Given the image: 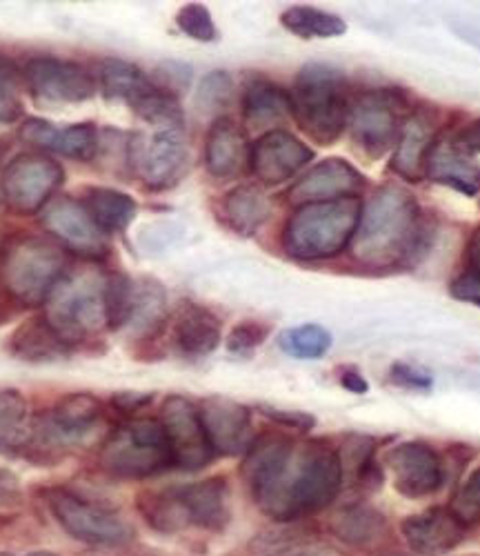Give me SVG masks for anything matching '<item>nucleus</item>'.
I'll return each mask as SVG.
<instances>
[{
  "instance_id": "f257e3e1",
  "label": "nucleus",
  "mask_w": 480,
  "mask_h": 556,
  "mask_svg": "<svg viewBox=\"0 0 480 556\" xmlns=\"http://www.w3.org/2000/svg\"><path fill=\"white\" fill-rule=\"evenodd\" d=\"M243 456L240 477L261 513L278 523L323 513L345 483L339 447L323 439L294 441L267 432L256 437Z\"/></svg>"
},
{
  "instance_id": "f03ea898",
  "label": "nucleus",
  "mask_w": 480,
  "mask_h": 556,
  "mask_svg": "<svg viewBox=\"0 0 480 556\" xmlns=\"http://www.w3.org/2000/svg\"><path fill=\"white\" fill-rule=\"evenodd\" d=\"M427 239L429 227L416 197L403 185L388 182L363 205L350 250L367 269H394L420 256Z\"/></svg>"
},
{
  "instance_id": "7ed1b4c3",
  "label": "nucleus",
  "mask_w": 480,
  "mask_h": 556,
  "mask_svg": "<svg viewBox=\"0 0 480 556\" xmlns=\"http://www.w3.org/2000/svg\"><path fill=\"white\" fill-rule=\"evenodd\" d=\"M292 116L301 131L316 146H333L343 136L352 91L343 72L325 63H307L290 91Z\"/></svg>"
},
{
  "instance_id": "20e7f679",
  "label": "nucleus",
  "mask_w": 480,
  "mask_h": 556,
  "mask_svg": "<svg viewBox=\"0 0 480 556\" xmlns=\"http://www.w3.org/2000/svg\"><path fill=\"white\" fill-rule=\"evenodd\" d=\"M67 274V252L52 239L14 235L0 245V288L23 307H40Z\"/></svg>"
},
{
  "instance_id": "39448f33",
  "label": "nucleus",
  "mask_w": 480,
  "mask_h": 556,
  "mask_svg": "<svg viewBox=\"0 0 480 556\" xmlns=\"http://www.w3.org/2000/svg\"><path fill=\"white\" fill-rule=\"evenodd\" d=\"M363 203L341 199L296 207L282 231V248L296 261H327L343 254L361 223Z\"/></svg>"
},
{
  "instance_id": "423d86ee",
  "label": "nucleus",
  "mask_w": 480,
  "mask_h": 556,
  "mask_svg": "<svg viewBox=\"0 0 480 556\" xmlns=\"http://www.w3.org/2000/svg\"><path fill=\"white\" fill-rule=\"evenodd\" d=\"M42 316L70 348L99 339L108 330L105 274L93 269L67 271L47 296Z\"/></svg>"
},
{
  "instance_id": "0eeeda50",
  "label": "nucleus",
  "mask_w": 480,
  "mask_h": 556,
  "mask_svg": "<svg viewBox=\"0 0 480 556\" xmlns=\"http://www.w3.org/2000/svg\"><path fill=\"white\" fill-rule=\"evenodd\" d=\"M99 468L123 481L152 479L174 470V456L159 416H136L110 430L99 450Z\"/></svg>"
},
{
  "instance_id": "6e6552de",
  "label": "nucleus",
  "mask_w": 480,
  "mask_h": 556,
  "mask_svg": "<svg viewBox=\"0 0 480 556\" xmlns=\"http://www.w3.org/2000/svg\"><path fill=\"white\" fill-rule=\"evenodd\" d=\"M105 424V405L91 394L63 396L52 409L34 416L31 441L25 452L38 463H56L72 447L99 437Z\"/></svg>"
},
{
  "instance_id": "1a4fd4ad",
  "label": "nucleus",
  "mask_w": 480,
  "mask_h": 556,
  "mask_svg": "<svg viewBox=\"0 0 480 556\" xmlns=\"http://www.w3.org/2000/svg\"><path fill=\"white\" fill-rule=\"evenodd\" d=\"M56 523L76 541L91 547H125L134 543L136 528L116 507L83 496L72 488H45L40 492Z\"/></svg>"
},
{
  "instance_id": "9d476101",
  "label": "nucleus",
  "mask_w": 480,
  "mask_h": 556,
  "mask_svg": "<svg viewBox=\"0 0 480 556\" xmlns=\"http://www.w3.org/2000/svg\"><path fill=\"white\" fill-rule=\"evenodd\" d=\"M409 116L407 101L396 89L365 91L352 101L350 134L354 148L369 161H378L396 148L403 123Z\"/></svg>"
},
{
  "instance_id": "9b49d317",
  "label": "nucleus",
  "mask_w": 480,
  "mask_h": 556,
  "mask_svg": "<svg viewBox=\"0 0 480 556\" xmlns=\"http://www.w3.org/2000/svg\"><path fill=\"white\" fill-rule=\"evenodd\" d=\"M163 513L174 534L189 528L223 532L229 526V483L210 477L197 483L163 488Z\"/></svg>"
},
{
  "instance_id": "f8f14e48",
  "label": "nucleus",
  "mask_w": 480,
  "mask_h": 556,
  "mask_svg": "<svg viewBox=\"0 0 480 556\" xmlns=\"http://www.w3.org/2000/svg\"><path fill=\"white\" fill-rule=\"evenodd\" d=\"M191 150L182 129H156L150 138L134 136L131 169L150 192H165L187 176Z\"/></svg>"
},
{
  "instance_id": "ddd939ff",
  "label": "nucleus",
  "mask_w": 480,
  "mask_h": 556,
  "mask_svg": "<svg viewBox=\"0 0 480 556\" xmlns=\"http://www.w3.org/2000/svg\"><path fill=\"white\" fill-rule=\"evenodd\" d=\"M65 169L52 156L25 152L18 154L3 174V199L12 212L40 214L63 188Z\"/></svg>"
},
{
  "instance_id": "4468645a",
  "label": "nucleus",
  "mask_w": 480,
  "mask_h": 556,
  "mask_svg": "<svg viewBox=\"0 0 480 556\" xmlns=\"http://www.w3.org/2000/svg\"><path fill=\"white\" fill-rule=\"evenodd\" d=\"M40 225L65 252L99 261L110 254L108 231L93 220L83 201L59 197L40 212Z\"/></svg>"
},
{
  "instance_id": "2eb2a0df",
  "label": "nucleus",
  "mask_w": 480,
  "mask_h": 556,
  "mask_svg": "<svg viewBox=\"0 0 480 556\" xmlns=\"http://www.w3.org/2000/svg\"><path fill=\"white\" fill-rule=\"evenodd\" d=\"M159 421L165 430L176 470L199 472L214 460L216 454L205 434L197 403L180 394H172L161 405Z\"/></svg>"
},
{
  "instance_id": "dca6fc26",
  "label": "nucleus",
  "mask_w": 480,
  "mask_h": 556,
  "mask_svg": "<svg viewBox=\"0 0 480 556\" xmlns=\"http://www.w3.org/2000/svg\"><path fill=\"white\" fill-rule=\"evenodd\" d=\"M29 94L47 105L87 103L99 91V80L80 63L61 59H31L23 70Z\"/></svg>"
},
{
  "instance_id": "f3484780",
  "label": "nucleus",
  "mask_w": 480,
  "mask_h": 556,
  "mask_svg": "<svg viewBox=\"0 0 480 556\" xmlns=\"http://www.w3.org/2000/svg\"><path fill=\"white\" fill-rule=\"evenodd\" d=\"M394 488L405 498H425L441 490L445 468L439 452L422 441H405L386 456Z\"/></svg>"
},
{
  "instance_id": "a211bd4d",
  "label": "nucleus",
  "mask_w": 480,
  "mask_h": 556,
  "mask_svg": "<svg viewBox=\"0 0 480 556\" xmlns=\"http://www.w3.org/2000/svg\"><path fill=\"white\" fill-rule=\"evenodd\" d=\"M312 161L314 150L299 136L287 129H274L263 134L252 146L250 169L263 185L274 188V185L292 180Z\"/></svg>"
},
{
  "instance_id": "6ab92c4d",
  "label": "nucleus",
  "mask_w": 480,
  "mask_h": 556,
  "mask_svg": "<svg viewBox=\"0 0 480 556\" xmlns=\"http://www.w3.org/2000/svg\"><path fill=\"white\" fill-rule=\"evenodd\" d=\"M199 414L216 456H240L254 443L250 407L225 396H207L199 403Z\"/></svg>"
},
{
  "instance_id": "aec40b11",
  "label": "nucleus",
  "mask_w": 480,
  "mask_h": 556,
  "mask_svg": "<svg viewBox=\"0 0 480 556\" xmlns=\"http://www.w3.org/2000/svg\"><path fill=\"white\" fill-rule=\"evenodd\" d=\"M365 188V176L345 159H325L314 165L287 192V201L294 207L312 203H329L341 199H356Z\"/></svg>"
},
{
  "instance_id": "412c9836",
  "label": "nucleus",
  "mask_w": 480,
  "mask_h": 556,
  "mask_svg": "<svg viewBox=\"0 0 480 556\" xmlns=\"http://www.w3.org/2000/svg\"><path fill=\"white\" fill-rule=\"evenodd\" d=\"M21 141L29 148L54 152L72 161L89 163L99 156L101 131L93 123H74L67 127H56L45 118H29L18 129Z\"/></svg>"
},
{
  "instance_id": "4be33fe9",
  "label": "nucleus",
  "mask_w": 480,
  "mask_h": 556,
  "mask_svg": "<svg viewBox=\"0 0 480 556\" xmlns=\"http://www.w3.org/2000/svg\"><path fill=\"white\" fill-rule=\"evenodd\" d=\"M223 339V320L205 305L182 301L169 320V341L178 356L199 361L210 356Z\"/></svg>"
},
{
  "instance_id": "5701e85b",
  "label": "nucleus",
  "mask_w": 480,
  "mask_h": 556,
  "mask_svg": "<svg viewBox=\"0 0 480 556\" xmlns=\"http://www.w3.org/2000/svg\"><path fill=\"white\" fill-rule=\"evenodd\" d=\"M401 534L420 556H443L465 539V526L450 507H429L401 523Z\"/></svg>"
},
{
  "instance_id": "b1692460",
  "label": "nucleus",
  "mask_w": 480,
  "mask_h": 556,
  "mask_svg": "<svg viewBox=\"0 0 480 556\" xmlns=\"http://www.w3.org/2000/svg\"><path fill=\"white\" fill-rule=\"evenodd\" d=\"M437 141H439L437 112H429V110L409 112L394 148L392 169L409 182L422 180L427 156L431 148L437 146Z\"/></svg>"
},
{
  "instance_id": "393cba45",
  "label": "nucleus",
  "mask_w": 480,
  "mask_h": 556,
  "mask_svg": "<svg viewBox=\"0 0 480 556\" xmlns=\"http://www.w3.org/2000/svg\"><path fill=\"white\" fill-rule=\"evenodd\" d=\"M250 154L248 134L236 121L220 116L212 123L205 141V167L214 178H238L250 169Z\"/></svg>"
},
{
  "instance_id": "a878e982",
  "label": "nucleus",
  "mask_w": 480,
  "mask_h": 556,
  "mask_svg": "<svg viewBox=\"0 0 480 556\" xmlns=\"http://www.w3.org/2000/svg\"><path fill=\"white\" fill-rule=\"evenodd\" d=\"M425 178L447 185L465 197L480 194V165L471 161L469 154L460 152L452 143V138L450 141H437V146L431 148L425 163Z\"/></svg>"
},
{
  "instance_id": "bb28decb",
  "label": "nucleus",
  "mask_w": 480,
  "mask_h": 556,
  "mask_svg": "<svg viewBox=\"0 0 480 556\" xmlns=\"http://www.w3.org/2000/svg\"><path fill=\"white\" fill-rule=\"evenodd\" d=\"M8 348L12 356L25 363H59L72 354V348L59 337L42 314L23 320L12 332Z\"/></svg>"
},
{
  "instance_id": "cd10ccee",
  "label": "nucleus",
  "mask_w": 480,
  "mask_h": 556,
  "mask_svg": "<svg viewBox=\"0 0 480 556\" xmlns=\"http://www.w3.org/2000/svg\"><path fill=\"white\" fill-rule=\"evenodd\" d=\"M292 116L290 91H285L267 78H254L248 83L243 94V118L252 131H274Z\"/></svg>"
},
{
  "instance_id": "c85d7f7f",
  "label": "nucleus",
  "mask_w": 480,
  "mask_h": 556,
  "mask_svg": "<svg viewBox=\"0 0 480 556\" xmlns=\"http://www.w3.org/2000/svg\"><path fill=\"white\" fill-rule=\"evenodd\" d=\"M220 216L238 237L250 239L269 220L271 203L256 185H238L223 197Z\"/></svg>"
},
{
  "instance_id": "c756f323",
  "label": "nucleus",
  "mask_w": 480,
  "mask_h": 556,
  "mask_svg": "<svg viewBox=\"0 0 480 556\" xmlns=\"http://www.w3.org/2000/svg\"><path fill=\"white\" fill-rule=\"evenodd\" d=\"M331 532L336 539H341L352 547L367 549L388 536V521L378 509L365 503H354L343 507L341 513L331 519Z\"/></svg>"
},
{
  "instance_id": "7c9ffc66",
  "label": "nucleus",
  "mask_w": 480,
  "mask_h": 556,
  "mask_svg": "<svg viewBox=\"0 0 480 556\" xmlns=\"http://www.w3.org/2000/svg\"><path fill=\"white\" fill-rule=\"evenodd\" d=\"M167 299L161 283L146 278V281L136 283V299L131 318L127 328L131 330L136 343H148L154 341L167 326Z\"/></svg>"
},
{
  "instance_id": "2f4dec72",
  "label": "nucleus",
  "mask_w": 480,
  "mask_h": 556,
  "mask_svg": "<svg viewBox=\"0 0 480 556\" xmlns=\"http://www.w3.org/2000/svg\"><path fill=\"white\" fill-rule=\"evenodd\" d=\"M34 416L27 399L18 390L0 392V454H25L31 441Z\"/></svg>"
},
{
  "instance_id": "473e14b6",
  "label": "nucleus",
  "mask_w": 480,
  "mask_h": 556,
  "mask_svg": "<svg viewBox=\"0 0 480 556\" xmlns=\"http://www.w3.org/2000/svg\"><path fill=\"white\" fill-rule=\"evenodd\" d=\"M83 205L108 235H125L138 212V205L129 194L112 188H87Z\"/></svg>"
},
{
  "instance_id": "72a5a7b5",
  "label": "nucleus",
  "mask_w": 480,
  "mask_h": 556,
  "mask_svg": "<svg viewBox=\"0 0 480 556\" xmlns=\"http://www.w3.org/2000/svg\"><path fill=\"white\" fill-rule=\"evenodd\" d=\"M280 23L287 31L303 40L312 38H336L348 31V23L331 12H323L307 5H296L280 14Z\"/></svg>"
},
{
  "instance_id": "f704fd0d",
  "label": "nucleus",
  "mask_w": 480,
  "mask_h": 556,
  "mask_svg": "<svg viewBox=\"0 0 480 556\" xmlns=\"http://www.w3.org/2000/svg\"><path fill=\"white\" fill-rule=\"evenodd\" d=\"M142 78H148L146 72H140L134 63L121 59H105L99 63V72H96V80H99L103 97L123 103H127L131 91L142 85Z\"/></svg>"
},
{
  "instance_id": "c9c22d12",
  "label": "nucleus",
  "mask_w": 480,
  "mask_h": 556,
  "mask_svg": "<svg viewBox=\"0 0 480 556\" xmlns=\"http://www.w3.org/2000/svg\"><path fill=\"white\" fill-rule=\"evenodd\" d=\"M136 299V283L131 278L121 271L112 269L105 274V314H108V330L118 332L127 328L131 318Z\"/></svg>"
},
{
  "instance_id": "e433bc0d",
  "label": "nucleus",
  "mask_w": 480,
  "mask_h": 556,
  "mask_svg": "<svg viewBox=\"0 0 480 556\" xmlns=\"http://www.w3.org/2000/svg\"><path fill=\"white\" fill-rule=\"evenodd\" d=\"M278 345L287 356L314 361L323 358L329 352L331 334L323 326H316V323H305V326L285 330L278 339Z\"/></svg>"
},
{
  "instance_id": "4c0bfd02",
  "label": "nucleus",
  "mask_w": 480,
  "mask_h": 556,
  "mask_svg": "<svg viewBox=\"0 0 480 556\" xmlns=\"http://www.w3.org/2000/svg\"><path fill=\"white\" fill-rule=\"evenodd\" d=\"M231 97H233L231 76L227 72H212L199 85L197 108L203 114H218L229 108Z\"/></svg>"
},
{
  "instance_id": "58836bf2",
  "label": "nucleus",
  "mask_w": 480,
  "mask_h": 556,
  "mask_svg": "<svg viewBox=\"0 0 480 556\" xmlns=\"http://www.w3.org/2000/svg\"><path fill=\"white\" fill-rule=\"evenodd\" d=\"M176 25L185 36L194 38L199 42H216L218 40V29L214 25L212 12L201 3L182 5L176 14Z\"/></svg>"
},
{
  "instance_id": "ea45409f",
  "label": "nucleus",
  "mask_w": 480,
  "mask_h": 556,
  "mask_svg": "<svg viewBox=\"0 0 480 556\" xmlns=\"http://www.w3.org/2000/svg\"><path fill=\"white\" fill-rule=\"evenodd\" d=\"M271 326L263 320H240L227 334V350L236 356H252L269 337Z\"/></svg>"
},
{
  "instance_id": "a19ab883",
  "label": "nucleus",
  "mask_w": 480,
  "mask_h": 556,
  "mask_svg": "<svg viewBox=\"0 0 480 556\" xmlns=\"http://www.w3.org/2000/svg\"><path fill=\"white\" fill-rule=\"evenodd\" d=\"M450 509L465 528L480 523V468H476L458 488Z\"/></svg>"
},
{
  "instance_id": "79ce46f5",
  "label": "nucleus",
  "mask_w": 480,
  "mask_h": 556,
  "mask_svg": "<svg viewBox=\"0 0 480 556\" xmlns=\"http://www.w3.org/2000/svg\"><path fill=\"white\" fill-rule=\"evenodd\" d=\"M256 409L265 416V419H269L271 424H276L278 428H285V430H294L299 434H307L316 428V419L307 412L280 409V407H274V405H267V403H261Z\"/></svg>"
},
{
  "instance_id": "37998d69",
  "label": "nucleus",
  "mask_w": 480,
  "mask_h": 556,
  "mask_svg": "<svg viewBox=\"0 0 480 556\" xmlns=\"http://www.w3.org/2000/svg\"><path fill=\"white\" fill-rule=\"evenodd\" d=\"M154 83L159 87H163L165 91L174 97H182V91H187L189 83H191V67L185 63H176V61H167L161 63L154 72Z\"/></svg>"
},
{
  "instance_id": "c03bdc74",
  "label": "nucleus",
  "mask_w": 480,
  "mask_h": 556,
  "mask_svg": "<svg viewBox=\"0 0 480 556\" xmlns=\"http://www.w3.org/2000/svg\"><path fill=\"white\" fill-rule=\"evenodd\" d=\"M390 379L401 386V388H407V390H429L431 386H434V381H431V377L427 372H422L420 367H412L407 363H396L392 365L390 369Z\"/></svg>"
},
{
  "instance_id": "a18cd8bd",
  "label": "nucleus",
  "mask_w": 480,
  "mask_h": 556,
  "mask_svg": "<svg viewBox=\"0 0 480 556\" xmlns=\"http://www.w3.org/2000/svg\"><path fill=\"white\" fill-rule=\"evenodd\" d=\"M452 296L463 301V303H471L480 307V271H465L460 274L456 281L450 288Z\"/></svg>"
},
{
  "instance_id": "49530a36",
  "label": "nucleus",
  "mask_w": 480,
  "mask_h": 556,
  "mask_svg": "<svg viewBox=\"0 0 480 556\" xmlns=\"http://www.w3.org/2000/svg\"><path fill=\"white\" fill-rule=\"evenodd\" d=\"M156 394L152 392H118L112 396V407L121 414H138L140 409H146L152 405Z\"/></svg>"
},
{
  "instance_id": "de8ad7c7",
  "label": "nucleus",
  "mask_w": 480,
  "mask_h": 556,
  "mask_svg": "<svg viewBox=\"0 0 480 556\" xmlns=\"http://www.w3.org/2000/svg\"><path fill=\"white\" fill-rule=\"evenodd\" d=\"M452 143L465 154H480V118L471 121L452 138Z\"/></svg>"
},
{
  "instance_id": "09e8293b",
  "label": "nucleus",
  "mask_w": 480,
  "mask_h": 556,
  "mask_svg": "<svg viewBox=\"0 0 480 556\" xmlns=\"http://www.w3.org/2000/svg\"><path fill=\"white\" fill-rule=\"evenodd\" d=\"M23 112V105L18 103L12 87H0V125L14 123Z\"/></svg>"
},
{
  "instance_id": "8fccbe9b",
  "label": "nucleus",
  "mask_w": 480,
  "mask_h": 556,
  "mask_svg": "<svg viewBox=\"0 0 480 556\" xmlns=\"http://www.w3.org/2000/svg\"><path fill=\"white\" fill-rule=\"evenodd\" d=\"M21 501V483L14 475L0 470V503H18Z\"/></svg>"
},
{
  "instance_id": "3c124183",
  "label": "nucleus",
  "mask_w": 480,
  "mask_h": 556,
  "mask_svg": "<svg viewBox=\"0 0 480 556\" xmlns=\"http://www.w3.org/2000/svg\"><path fill=\"white\" fill-rule=\"evenodd\" d=\"M341 386L345 388V390H350L352 394H365L367 390H369V386H367V381L363 379V375L358 372V369H354V367H345L343 372H341Z\"/></svg>"
},
{
  "instance_id": "603ef678",
  "label": "nucleus",
  "mask_w": 480,
  "mask_h": 556,
  "mask_svg": "<svg viewBox=\"0 0 480 556\" xmlns=\"http://www.w3.org/2000/svg\"><path fill=\"white\" fill-rule=\"evenodd\" d=\"M21 78V72L12 59L0 54V87H14Z\"/></svg>"
},
{
  "instance_id": "864d4df0",
  "label": "nucleus",
  "mask_w": 480,
  "mask_h": 556,
  "mask_svg": "<svg viewBox=\"0 0 480 556\" xmlns=\"http://www.w3.org/2000/svg\"><path fill=\"white\" fill-rule=\"evenodd\" d=\"M274 556H343L339 549L327 547V545H305L299 549H290L282 554H274Z\"/></svg>"
},
{
  "instance_id": "5fc2aeb1",
  "label": "nucleus",
  "mask_w": 480,
  "mask_h": 556,
  "mask_svg": "<svg viewBox=\"0 0 480 556\" xmlns=\"http://www.w3.org/2000/svg\"><path fill=\"white\" fill-rule=\"evenodd\" d=\"M467 265L469 271H480V227L473 231L467 245Z\"/></svg>"
},
{
  "instance_id": "6e6d98bb",
  "label": "nucleus",
  "mask_w": 480,
  "mask_h": 556,
  "mask_svg": "<svg viewBox=\"0 0 480 556\" xmlns=\"http://www.w3.org/2000/svg\"><path fill=\"white\" fill-rule=\"evenodd\" d=\"M0 556H12V554H0ZM21 556H59L54 552H29V554H21Z\"/></svg>"
},
{
  "instance_id": "4d7b16f0",
  "label": "nucleus",
  "mask_w": 480,
  "mask_h": 556,
  "mask_svg": "<svg viewBox=\"0 0 480 556\" xmlns=\"http://www.w3.org/2000/svg\"><path fill=\"white\" fill-rule=\"evenodd\" d=\"M0 197H3V176H0Z\"/></svg>"
}]
</instances>
